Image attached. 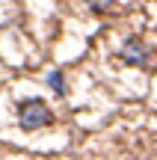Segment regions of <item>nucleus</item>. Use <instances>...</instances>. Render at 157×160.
<instances>
[{
  "mask_svg": "<svg viewBox=\"0 0 157 160\" xmlns=\"http://www.w3.org/2000/svg\"><path fill=\"white\" fill-rule=\"evenodd\" d=\"M51 122H53V113L47 110V104L42 98H27L18 104V125L24 131H36V128H45Z\"/></svg>",
  "mask_w": 157,
  "mask_h": 160,
  "instance_id": "obj_1",
  "label": "nucleus"
},
{
  "mask_svg": "<svg viewBox=\"0 0 157 160\" xmlns=\"http://www.w3.org/2000/svg\"><path fill=\"white\" fill-rule=\"evenodd\" d=\"M148 45L142 39H136V36H130L128 42L122 45V59L125 62H130V65H145L148 62Z\"/></svg>",
  "mask_w": 157,
  "mask_h": 160,
  "instance_id": "obj_2",
  "label": "nucleus"
},
{
  "mask_svg": "<svg viewBox=\"0 0 157 160\" xmlns=\"http://www.w3.org/2000/svg\"><path fill=\"white\" fill-rule=\"evenodd\" d=\"M47 83H51V89L56 92V95H65V86H62V71H51Z\"/></svg>",
  "mask_w": 157,
  "mask_h": 160,
  "instance_id": "obj_3",
  "label": "nucleus"
},
{
  "mask_svg": "<svg viewBox=\"0 0 157 160\" xmlns=\"http://www.w3.org/2000/svg\"><path fill=\"white\" fill-rule=\"evenodd\" d=\"M86 3H89V9H95V12H110L116 0H86Z\"/></svg>",
  "mask_w": 157,
  "mask_h": 160,
  "instance_id": "obj_4",
  "label": "nucleus"
}]
</instances>
